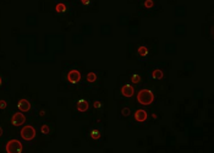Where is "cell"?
<instances>
[{
  "label": "cell",
  "instance_id": "1",
  "mask_svg": "<svg viewBox=\"0 0 214 153\" xmlns=\"http://www.w3.org/2000/svg\"><path fill=\"white\" fill-rule=\"evenodd\" d=\"M154 101V94L149 90H141L137 94V102L142 105H149Z\"/></svg>",
  "mask_w": 214,
  "mask_h": 153
},
{
  "label": "cell",
  "instance_id": "2",
  "mask_svg": "<svg viewBox=\"0 0 214 153\" xmlns=\"http://www.w3.org/2000/svg\"><path fill=\"white\" fill-rule=\"evenodd\" d=\"M22 150V143L18 140H10L5 146V151L7 153H21Z\"/></svg>",
  "mask_w": 214,
  "mask_h": 153
},
{
  "label": "cell",
  "instance_id": "3",
  "mask_svg": "<svg viewBox=\"0 0 214 153\" xmlns=\"http://www.w3.org/2000/svg\"><path fill=\"white\" fill-rule=\"evenodd\" d=\"M21 137L25 140V141H32L34 137H36V130L33 126L31 125H26L21 129Z\"/></svg>",
  "mask_w": 214,
  "mask_h": 153
},
{
  "label": "cell",
  "instance_id": "4",
  "mask_svg": "<svg viewBox=\"0 0 214 153\" xmlns=\"http://www.w3.org/2000/svg\"><path fill=\"white\" fill-rule=\"evenodd\" d=\"M25 121H26V117L22 113H20V112L15 113L12 115V118H11V123H12L13 126H21V125L25 124Z\"/></svg>",
  "mask_w": 214,
  "mask_h": 153
},
{
  "label": "cell",
  "instance_id": "5",
  "mask_svg": "<svg viewBox=\"0 0 214 153\" xmlns=\"http://www.w3.org/2000/svg\"><path fill=\"white\" fill-rule=\"evenodd\" d=\"M67 81L70 83H78L81 81V72L78 70H71L69 74H67Z\"/></svg>",
  "mask_w": 214,
  "mask_h": 153
},
{
  "label": "cell",
  "instance_id": "6",
  "mask_svg": "<svg viewBox=\"0 0 214 153\" xmlns=\"http://www.w3.org/2000/svg\"><path fill=\"white\" fill-rule=\"evenodd\" d=\"M147 118H148V114H147L146 110L138 109V110L135 112V119H136V121H138V123H144V121L147 120Z\"/></svg>",
  "mask_w": 214,
  "mask_h": 153
},
{
  "label": "cell",
  "instance_id": "7",
  "mask_svg": "<svg viewBox=\"0 0 214 153\" xmlns=\"http://www.w3.org/2000/svg\"><path fill=\"white\" fill-rule=\"evenodd\" d=\"M121 94L124 97H128L130 98V97H132L135 94V88L131 85H124L121 87Z\"/></svg>",
  "mask_w": 214,
  "mask_h": 153
},
{
  "label": "cell",
  "instance_id": "8",
  "mask_svg": "<svg viewBox=\"0 0 214 153\" xmlns=\"http://www.w3.org/2000/svg\"><path fill=\"white\" fill-rule=\"evenodd\" d=\"M17 108L20 109V112H29L31 103L27 99H20L18 103H17Z\"/></svg>",
  "mask_w": 214,
  "mask_h": 153
},
{
  "label": "cell",
  "instance_id": "9",
  "mask_svg": "<svg viewBox=\"0 0 214 153\" xmlns=\"http://www.w3.org/2000/svg\"><path fill=\"white\" fill-rule=\"evenodd\" d=\"M88 108H90V104H88V102L86 99H80L77 102V110L78 112H82V113L83 112H87Z\"/></svg>",
  "mask_w": 214,
  "mask_h": 153
},
{
  "label": "cell",
  "instance_id": "10",
  "mask_svg": "<svg viewBox=\"0 0 214 153\" xmlns=\"http://www.w3.org/2000/svg\"><path fill=\"white\" fill-rule=\"evenodd\" d=\"M163 71L162 70H154L153 72H152V77L154 78V80H162L163 78Z\"/></svg>",
  "mask_w": 214,
  "mask_h": 153
},
{
  "label": "cell",
  "instance_id": "11",
  "mask_svg": "<svg viewBox=\"0 0 214 153\" xmlns=\"http://www.w3.org/2000/svg\"><path fill=\"white\" fill-rule=\"evenodd\" d=\"M138 54H139L141 56H146V55L148 54V49H147V47L141 45V47L138 48Z\"/></svg>",
  "mask_w": 214,
  "mask_h": 153
},
{
  "label": "cell",
  "instance_id": "12",
  "mask_svg": "<svg viewBox=\"0 0 214 153\" xmlns=\"http://www.w3.org/2000/svg\"><path fill=\"white\" fill-rule=\"evenodd\" d=\"M96 80H97L96 72H90V74L87 75V81H88V82H96Z\"/></svg>",
  "mask_w": 214,
  "mask_h": 153
},
{
  "label": "cell",
  "instance_id": "13",
  "mask_svg": "<svg viewBox=\"0 0 214 153\" xmlns=\"http://www.w3.org/2000/svg\"><path fill=\"white\" fill-rule=\"evenodd\" d=\"M91 137H92L93 140H99V139H101V132H99L98 130H92V131H91Z\"/></svg>",
  "mask_w": 214,
  "mask_h": 153
},
{
  "label": "cell",
  "instance_id": "14",
  "mask_svg": "<svg viewBox=\"0 0 214 153\" xmlns=\"http://www.w3.org/2000/svg\"><path fill=\"white\" fill-rule=\"evenodd\" d=\"M55 10H56L58 12H65V11H66V6H65V4H58V5L55 6Z\"/></svg>",
  "mask_w": 214,
  "mask_h": 153
},
{
  "label": "cell",
  "instance_id": "15",
  "mask_svg": "<svg viewBox=\"0 0 214 153\" xmlns=\"http://www.w3.org/2000/svg\"><path fill=\"white\" fill-rule=\"evenodd\" d=\"M131 81H132L133 83H139V82H141V76H139L138 74H133V75L131 76Z\"/></svg>",
  "mask_w": 214,
  "mask_h": 153
},
{
  "label": "cell",
  "instance_id": "16",
  "mask_svg": "<svg viewBox=\"0 0 214 153\" xmlns=\"http://www.w3.org/2000/svg\"><path fill=\"white\" fill-rule=\"evenodd\" d=\"M40 130H42V134H44V135L49 134V126H48V125H43Z\"/></svg>",
  "mask_w": 214,
  "mask_h": 153
},
{
  "label": "cell",
  "instance_id": "17",
  "mask_svg": "<svg viewBox=\"0 0 214 153\" xmlns=\"http://www.w3.org/2000/svg\"><path fill=\"white\" fill-rule=\"evenodd\" d=\"M121 114H122L124 117H128V115H130V109H128V108H124V109L121 110Z\"/></svg>",
  "mask_w": 214,
  "mask_h": 153
},
{
  "label": "cell",
  "instance_id": "18",
  "mask_svg": "<svg viewBox=\"0 0 214 153\" xmlns=\"http://www.w3.org/2000/svg\"><path fill=\"white\" fill-rule=\"evenodd\" d=\"M144 6L148 7V9L152 7V6H153V0H146V1H144Z\"/></svg>",
  "mask_w": 214,
  "mask_h": 153
},
{
  "label": "cell",
  "instance_id": "19",
  "mask_svg": "<svg viewBox=\"0 0 214 153\" xmlns=\"http://www.w3.org/2000/svg\"><path fill=\"white\" fill-rule=\"evenodd\" d=\"M93 105H94V108H96V109H98V108H101V107H102V103H101V102H98V101H96Z\"/></svg>",
  "mask_w": 214,
  "mask_h": 153
},
{
  "label": "cell",
  "instance_id": "20",
  "mask_svg": "<svg viewBox=\"0 0 214 153\" xmlns=\"http://www.w3.org/2000/svg\"><path fill=\"white\" fill-rule=\"evenodd\" d=\"M6 108V102L5 101H0V109H5Z\"/></svg>",
  "mask_w": 214,
  "mask_h": 153
},
{
  "label": "cell",
  "instance_id": "21",
  "mask_svg": "<svg viewBox=\"0 0 214 153\" xmlns=\"http://www.w3.org/2000/svg\"><path fill=\"white\" fill-rule=\"evenodd\" d=\"M81 2H82L83 5H90V4H91V0H81Z\"/></svg>",
  "mask_w": 214,
  "mask_h": 153
},
{
  "label": "cell",
  "instance_id": "22",
  "mask_svg": "<svg viewBox=\"0 0 214 153\" xmlns=\"http://www.w3.org/2000/svg\"><path fill=\"white\" fill-rule=\"evenodd\" d=\"M1 135H2V129L0 128V136H1Z\"/></svg>",
  "mask_w": 214,
  "mask_h": 153
},
{
  "label": "cell",
  "instance_id": "23",
  "mask_svg": "<svg viewBox=\"0 0 214 153\" xmlns=\"http://www.w3.org/2000/svg\"><path fill=\"white\" fill-rule=\"evenodd\" d=\"M1 83H2V80H1V77H0V86H1Z\"/></svg>",
  "mask_w": 214,
  "mask_h": 153
}]
</instances>
